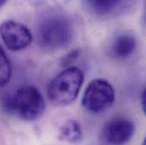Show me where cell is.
Wrapping results in <instances>:
<instances>
[{
	"mask_svg": "<svg viewBox=\"0 0 146 145\" xmlns=\"http://www.w3.org/2000/svg\"><path fill=\"white\" fill-rule=\"evenodd\" d=\"M84 81V74L76 66L66 68L48 84V98L55 106L64 107L73 103Z\"/></svg>",
	"mask_w": 146,
	"mask_h": 145,
	"instance_id": "6da1fadb",
	"label": "cell"
},
{
	"mask_svg": "<svg viewBox=\"0 0 146 145\" xmlns=\"http://www.w3.org/2000/svg\"><path fill=\"white\" fill-rule=\"evenodd\" d=\"M72 37V26L63 15L46 17L37 28L39 44L48 49H60L67 46Z\"/></svg>",
	"mask_w": 146,
	"mask_h": 145,
	"instance_id": "7a4b0ae2",
	"label": "cell"
},
{
	"mask_svg": "<svg viewBox=\"0 0 146 145\" xmlns=\"http://www.w3.org/2000/svg\"><path fill=\"white\" fill-rule=\"evenodd\" d=\"M8 108L19 118L31 121L42 115L45 101L36 87L30 85L23 86L17 89L8 104Z\"/></svg>",
	"mask_w": 146,
	"mask_h": 145,
	"instance_id": "3957f363",
	"label": "cell"
},
{
	"mask_svg": "<svg viewBox=\"0 0 146 145\" xmlns=\"http://www.w3.org/2000/svg\"><path fill=\"white\" fill-rule=\"evenodd\" d=\"M115 101V90L108 81L96 78L86 87L82 99V105L87 111L100 114L112 106Z\"/></svg>",
	"mask_w": 146,
	"mask_h": 145,
	"instance_id": "277c9868",
	"label": "cell"
},
{
	"mask_svg": "<svg viewBox=\"0 0 146 145\" xmlns=\"http://www.w3.org/2000/svg\"><path fill=\"white\" fill-rule=\"evenodd\" d=\"M0 36L5 46L15 52L27 48L33 39L31 31L25 25L12 20L0 24Z\"/></svg>",
	"mask_w": 146,
	"mask_h": 145,
	"instance_id": "5b68a950",
	"label": "cell"
},
{
	"mask_svg": "<svg viewBox=\"0 0 146 145\" xmlns=\"http://www.w3.org/2000/svg\"><path fill=\"white\" fill-rule=\"evenodd\" d=\"M134 123L127 118H115L107 121L101 131V138L108 145H124L133 138Z\"/></svg>",
	"mask_w": 146,
	"mask_h": 145,
	"instance_id": "8992f818",
	"label": "cell"
},
{
	"mask_svg": "<svg viewBox=\"0 0 146 145\" xmlns=\"http://www.w3.org/2000/svg\"><path fill=\"white\" fill-rule=\"evenodd\" d=\"M137 46L136 38L128 33H121L115 37L112 45V54L120 60H124L130 57Z\"/></svg>",
	"mask_w": 146,
	"mask_h": 145,
	"instance_id": "52a82bcc",
	"label": "cell"
},
{
	"mask_svg": "<svg viewBox=\"0 0 146 145\" xmlns=\"http://www.w3.org/2000/svg\"><path fill=\"white\" fill-rule=\"evenodd\" d=\"M86 4L94 13L100 16H106L117 13L122 9L121 7H125L128 3L121 1H88Z\"/></svg>",
	"mask_w": 146,
	"mask_h": 145,
	"instance_id": "ba28073f",
	"label": "cell"
},
{
	"mask_svg": "<svg viewBox=\"0 0 146 145\" xmlns=\"http://www.w3.org/2000/svg\"><path fill=\"white\" fill-rule=\"evenodd\" d=\"M83 137L82 126L78 121L69 120L65 122L60 129L59 138L61 140L71 144H76L82 141Z\"/></svg>",
	"mask_w": 146,
	"mask_h": 145,
	"instance_id": "9c48e42d",
	"label": "cell"
},
{
	"mask_svg": "<svg viewBox=\"0 0 146 145\" xmlns=\"http://www.w3.org/2000/svg\"><path fill=\"white\" fill-rule=\"evenodd\" d=\"M12 69L9 58L0 44V87L8 84L11 78Z\"/></svg>",
	"mask_w": 146,
	"mask_h": 145,
	"instance_id": "30bf717a",
	"label": "cell"
},
{
	"mask_svg": "<svg viewBox=\"0 0 146 145\" xmlns=\"http://www.w3.org/2000/svg\"><path fill=\"white\" fill-rule=\"evenodd\" d=\"M141 106L145 115H146V87L144 89L141 94Z\"/></svg>",
	"mask_w": 146,
	"mask_h": 145,
	"instance_id": "8fae6325",
	"label": "cell"
},
{
	"mask_svg": "<svg viewBox=\"0 0 146 145\" xmlns=\"http://www.w3.org/2000/svg\"><path fill=\"white\" fill-rule=\"evenodd\" d=\"M77 55H78V53L76 51H72V53L67 54V56H66V58L64 62H66H66H72V60H75V59L76 58Z\"/></svg>",
	"mask_w": 146,
	"mask_h": 145,
	"instance_id": "7c38bea8",
	"label": "cell"
},
{
	"mask_svg": "<svg viewBox=\"0 0 146 145\" xmlns=\"http://www.w3.org/2000/svg\"><path fill=\"white\" fill-rule=\"evenodd\" d=\"M5 3H6V1H4V0H0V9H1Z\"/></svg>",
	"mask_w": 146,
	"mask_h": 145,
	"instance_id": "4fadbf2b",
	"label": "cell"
},
{
	"mask_svg": "<svg viewBox=\"0 0 146 145\" xmlns=\"http://www.w3.org/2000/svg\"><path fill=\"white\" fill-rule=\"evenodd\" d=\"M143 145H146V137H145V140H144V143H143Z\"/></svg>",
	"mask_w": 146,
	"mask_h": 145,
	"instance_id": "5bb4252c",
	"label": "cell"
}]
</instances>
